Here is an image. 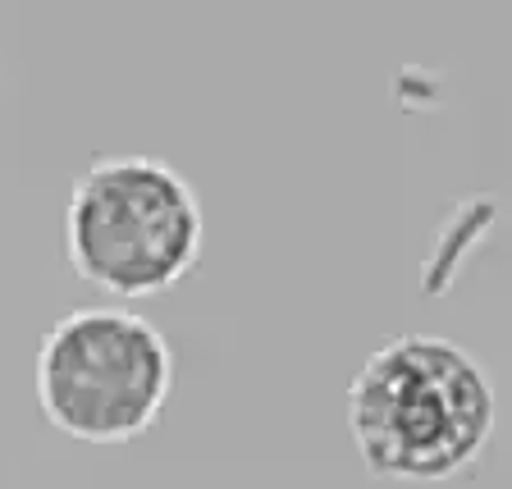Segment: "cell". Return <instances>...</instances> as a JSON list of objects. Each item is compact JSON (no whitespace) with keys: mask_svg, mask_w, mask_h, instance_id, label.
<instances>
[{"mask_svg":"<svg viewBox=\"0 0 512 489\" xmlns=\"http://www.w3.org/2000/svg\"><path fill=\"white\" fill-rule=\"evenodd\" d=\"M174 389V352L128 307H74L37 348V403L78 444H128L160 421Z\"/></svg>","mask_w":512,"mask_h":489,"instance_id":"obj_3","label":"cell"},{"mask_svg":"<svg viewBox=\"0 0 512 489\" xmlns=\"http://www.w3.org/2000/svg\"><path fill=\"white\" fill-rule=\"evenodd\" d=\"M494 421L490 371L439 334L384 339L348 384V435L380 480L435 485L462 476L490 448Z\"/></svg>","mask_w":512,"mask_h":489,"instance_id":"obj_1","label":"cell"},{"mask_svg":"<svg viewBox=\"0 0 512 489\" xmlns=\"http://www.w3.org/2000/svg\"><path fill=\"white\" fill-rule=\"evenodd\" d=\"M206 220L192 183L160 156H96L64 206V256L110 298H156L192 275Z\"/></svg>","mask_w":512,"mask_h":489,"instance_id":"obj_2","label":"cell"}]
</instances>
